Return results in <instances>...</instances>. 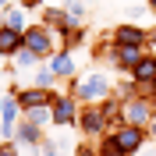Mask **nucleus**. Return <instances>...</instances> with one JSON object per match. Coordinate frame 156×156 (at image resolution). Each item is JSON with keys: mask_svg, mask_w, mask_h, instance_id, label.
Returning a JSON list of instances; mask_svg holds the SVG:
<instances>
[{"mask_svg": "<svg viewBox=\"0 0 156 156\" xmlns=\"http://www.w3.org/2000/svg\"><path fill=\"white\" fill-rule=\"evenodd\" d=\"M25 121L36 128H53V107H32L25 110Z\"/></svg>", "mask_w": 156, "mask_h": 156, "instance_id": "19", "label": "nucleus"}, {"mask_svg": "<svg viewBox=\"0 0 156 156\" xmlns=\"http://www.w3.org/2000/svg\"><path fill=\"white\" fill-rule=\"evenodd\" d=\"M146 156H156V149H149V153H146Z\"/></svg>", "mask_w": 156, "mask_h": 156, "instance_id": "34", "label": "nucleus"}, {"mask_svg": "<svg viewBox=\"0 0 156 156\" xmlns=\"http://www.w3.org/2000/svg\"><path fill=\"white\" fill-rule=\"evenodd\" d=\"M57 39H60V36H57V32H50L43 21H32L29 32H25V46H29L39 60H50V57L60 50V46H57Z\"/></svg>", "mask_w": 156, "mask_h": 156, "instance_id": "2", "label": "nucleus"}, {"mask_svg": "<svg viewBox=\"0 0 156 156\" xmlns=\"http://www.w3.org/2000/svg\"><path fill=\"white\" fill-rule=\"evenodd\" d=\"M146 7H149V11H153V14H156V0H146Z\"/></svg>", "mask_w": 156, "mask_h": 156, "instance_id": "32", "label": "nucleus"}, {"mask_svg": "<svg viewBox=\"0 0 156 156\" xmlns=\"http://www.w3.org/2000/svg\"><path fill=\"white\" fill-rule=\"evenodd\" d=\"M11 4H18V0H0V14H4V11L11 7Z\"/></svg>", "mask_w": 156, "mask_h": 156, "instance_id": "30", "label": "nucleus"}, {"mask_svg": "<svg viewBox=\"0 0 156 156\" xmlns=\"http://www.w3.org/2000/svg\"><path fill=\"white\" fill-rule=\"evenodd\" d=\"M43 131H46V128H36V124H29V121L21 117L18 131H14V146H18V149H32V153H36V149L43 146V138H46Z\"/></svg>", "mask_w": 156, "mask_h": 156, "instance_id": "10", "label": "nucleus"}, {"mask_svg": "<svg viewBox=\"0 0 156 156\" xmlns=\"http://www.w3.org/2000/svg\"><path fill=\"white\" fill-rule=\"evenodd\" d=\"M18 4H21V7H25V11H43V7H46L43 0H18Z\"/></svg>", "mask_w": 156, "mask_h": 156, "instance_id": "27", "label": "nucleus"}, {"mask_svg": "<svg viewBox=\"0 0 156 156\" xmlns=\"http://www.w3.org/2000/svg\"><path fill=\"white\" fill-rule=\"evenodd\" d=\"M21 50H25V36H21V32H14V29H4V25H0V57H4V60H14Z\"/></svg>", "mask_w": 156, "mask_h": 156, "instance_id": "13", "label": "nucleus"}, {"mask_svg": "<svg viewBox=\"0 0 156 156\" xmlns=\"http://www.w3.org/2000/svg\"><path fill=\"white\" fill-rule=\"evenodd\" d=\"M92 53H96V60H107L110 68H114V64H117V43H114V36H103Z\"/></svg>", "mask_w": 156, "mask_h": 156, "instance_id": "18", "label": "nucleus"}, {"mask_svg": "<svg viewBox=\"0 0 156 156\" xmlns=\"http://www.w3.org/2000/svg\"><path fill=\"white\" fill-rule=\"evenodd\" d=\"M78 131L85 138H103L110 131V124H107V117H103V110H99V103H82V114H78Z\"/></svg>", "mask_w": 156, "mask_h": 156, "instance_id": "4", "label": "nucleus"}, {"mask_svg": "<svg viewBox=\"0 0 156 156\" xmlns=\"http://www.w3.org/2000/svg\"><path fill=\"white\" fill-rule=\"evenodd\" d=\"M85 36H89V29H68V32H60V46L78 50V46H85Z\"/></svg>", "mask_w": 156, "mask_h": 156, "instance_id": "21", "label": "nucleus"}, {"mask_svg": "<svg viewBox=\"0 0 156 156\" xmlns=\"http://www.w3.org/2000/svg\"><path fill=\"white\" fill-rule=\"evenodd\" d=\"M128 78H135L138 85H142V92H149V85L156 82V53H153V50H149L146 57H142V60L135 64V71H131Z\"/></svg>", "mask_w": 156, "mask_h": 156, "instance_id": "11", "label": "nucleus"}, {"mask_svg": "<svg viewBox=\"0 0 156 156\" xmlns=\"http://www.w3.org/2000/svg\"><path fill=\"white\" fill-rule=\"evenodd\" d=\"M0 25H4V29H14V32H21V36H25V32H29V25H32V18H29V11L21 7V4H11L4 14H0Z\"/></svg>", "mask_w": 156, "mask_h": 156, "instance_id": "12", "label": "nucleus"}, {"mask_svg": "<svg viewBox=\"0 0 156 156\" xmlns=\"http://www.w3.org/2000/svg\"><path fill=\"white\" fill-rule=\"evenodd\" d=\"M114 96H117V99H135V96H142V85H138L135 78L117 82V85H114Z\"/></svg>", "mask_w": 156, "mask_h": 156, "instance_id": "22", "label": "nucleus"}, {"mask_svg": "<svg viewBox=\"0 0 156 156\" xmlns=\"http://www.w3.org/2000/svg\"><path fill=\"white\" fill-rule=\"evenodd\" d=\"M60 4H64V7H68V4H71V0H60Z\"/></svg>", "mask_w": 156, "mask_h": 156, "instance_id": "35", "label": "nucleus"}, {"mask_svg": "<svg viewBox=\"0 0 156 156\" xmlns=\"http://www.w3.org/2000/svg\"><path fill=\"white\" fill-rule=\"evenodd\" d=\"M78 114H82V103H78L71 92H60L53 99V128H75Z\"/></svg>", "mask_w": 156, "mask_h": 156, "instance_id": "7", "label": "nucleus"}, {"mask_svg": "<svg viewBox=\"0 0 156 156\" xmlns=\"http://www.w3.org/2000/svg\"><path fill=\"white\" fill-rule=\"evenodd\" d=\"M71 156H99V149L92 146V142H78V146L71 149Z\"/></svg>", "mask_w": 156, "mask_h": 156, "instance_id": "25", "label": "nucleus"}, {"mask_svg": "<svg viewBox=\"0 0 156 156\" xmlns=\"http://www.w3.org/2000/svg\"><path fill=\"white\" fill-rule=\"evenodd\" d=\"M149 50L156 53V25H149Z\"/></svg>", "mask_w": 156, "mask_h": 156, "instance_id": "28", "label": "nucleus"}, {"mask_svg": "<svg viewBox=\"0 0 156 156\" xmlns=\"http://www.w3.org/2000/svg\"><path fill=\"white\" fill-rule=\"evenodd\" d=\"M96 149H99V156H121V153H117V138H114V131H107L103 138H96Z\"/></svg>", "mask_w": 156, "mask_h": 156, "instance_id": "24", "label": "nucleus"}, {"mask_svg": "<svg viewBox=\"0 0 156 156\" xmlns=\"http://www.w3.org/2000/svg\"><path fill=\"white\" fill-rule=\"evenodd\" d=\"M50 68H53V75L60 78V82H71V78H78V57H75V50H64L60 46L53 57L46 60Z\"/></svg>", "mask_w": 156, "mask_h": 156, "instance_id": "9", "label": "nucleus"}, {"mask_svg": "<svg viewBox=\"0 0 156 156\" xmlns=\"http://www.w3.org/2000/svg\"><path fill=\"white\" fill-rule=\"evenodd\" d=\"M68 92L78 103H103V99L114 96V82H110L103 71H89V75H78L68 82Z\"/></svg>", "mask_w": 156, "mask_h": 156, "instance_id": "1", "label": "nucleus"}, {"mask_svg": "<svg viewBox=\"0 0 156 156\" xmlns=\"http://www.w3.org/2000/svg\"><path fill=\"white\" fill-rule=\"evenodd\" d=\"M146 53H149V50H142V46H117V64H114V71L131 75V71H135V64L146 57Z\"/></svg>", "mask_w": 156, "mask_h": 156, "instance_id": "15", "label": "nucleus"}, {"mask_svg": "<svg viewBox=\"0 0 156 156\" xmlns=\"http://www.w3.org/2000/svg\"><path fill=\"white\" fill-rule=\"evenodd\" d=\"M99 110H103V117H107L110 131H114L117 124H124V99L110 96V99H103V103H99Z\"/></svg>", "mask_w": 156, "mask_h": 156, "instance_id": "16", "label": "nucleus"}, {"mask_svg": "<svg viewBox=\"0 0 156 156\" xmlns=\"http://www.w3.org/2000/svg\"><path fill=\"white\" fill-rule=\"evenodd\" d=\"M7 92H14V96H18L21 110H32V107H53V99L60 96L57 89H36V85H25V89L11 85Z\"/></svg>", "mask_w": 156, "mask_h": 156, "instance_id": "8", "label": "nucleus"}, {"mask_svg": "<svg viewBox=\"0 0 156 156\" xmlns=\"http://www.w3.org/2000/svg\"><path fill=\"white\" fill-rule=\"evenodd\" d=\"M85 18H89V4L85 0H71L68 7H64V32L68 29H89Z\"/></svg>", "mask_w": 156, "mask_h": 156, "instance_id": "14", "label": "nucleus"}, {"mask_svg": "<svg viewBox=\"0 0 156 156\" xmlns=\"http://www.w3.org/2000/svg\"><path fill=\"white\" fill-rule=\"evenodd\" d=\"M146 96H149V99H153V103H156V82H153V85H149V92H146Z\"/></svg>", "mask_w": 156, "mask_h": 156, "instance_id": "31", "label": "nucleus"}, {"mask_svg": "<svg viewBox=\"0 0 156 156\" xmlns=\"http://www.w3.org/2000/svg\"><path fill=\"white\" fill-rule=\"evenodd\" d=\"M85 4H96V0H85Z\"/></svg>", "mask_w": 156, "mask_h": 156, "instance_id": "37", "label": "nucleus"}, {"mask_svg": "<svg viewBox=\"0 0 156 156\" xmlns=\"http://www.w3.org/2000/svg\"><path fill=\"white\" fill-rule=\"evenodd\" d=\"M39 64H46V60H39V57H36V53H32V50H29V46L21 50L18 57H14V68H18V71H36V68H39Z\"/></svg>", "mask_w": 156, "mask_h": 156, "instance_id": "23", "label": "nucleus"}, {"mask_svg": "<svg viewBox=\"0 0 156 156\" xmlns=\"http://www.w3.org/2000/svg\"><path fill=\"white\" fill-rule=\"evenodd\" d=\"M124 4H142V0H124Z\"/></svg>", "mask_w": 156, "mask_h": 156, "instance_id": "33", "label": "nucleus"}, {"mask_svg": "<svg viewBox=\"0 0 156 156\" xmlns=\"http://www.w3.org/2000/svg\"><path fill=\"white\" fill-rule=\"evenodd\" d=\"M0 156H21V149L14 142H0Z\"/></svg>", "mask_w": 156, "mask_h": 156, "instance_id": "26", "label": "nucleus"}, {"mask_svg": "<svg viewBox=\"0 0 156 156\" xmlns=\"http://www.w3.org/2000/svg\"><path fill=\"white\" fill-rule=\"evenodd\" d=\"M114 138H117V153L121 156H135L146 149V138H149V128H138V124H117L114 128Z\"/></svg>", "mask_w": 156, "mask_h": 156, "instance_id": "3", "label": "nucleus"}, {"mask_svg": "<svg viewBox=\"0 0 156 156\" xmlns=\"http://www.w3.org/2000/svg\"><path fill=\"white\" fill-rule=\"evenodd\" d=\"M39 21H43V25H46L50 32H64V4H57V7H43L39 11Z\"/></svg>", "mask_w": 156, "mask_h": 156, "instance_id": "17", "label": "nucleus"}, {"mask_svg": "<svg viewBox=\"0 0 156 156\" xmlns=\"http://www.w3.org/2000/svg\"><path fill=\"white\" fill-rule=\"evenodd\" d=\"M57 82H60V78L53 75V68H50V64H39V68L32 71V85H36V89H53Z\"/></svg>", "mask_w": 156, "mask_h": 156, "instance_id": "20", "label": "nucleus"}, {"mask_svg": "<svg viewBox=\"0 0 156 156\" xmlns=\"http://www.w3.org/2000/svg\"><path fill=\"white\" fill-rule=\"evenodd\" d=\"M156 117V103L142 92L135 99H124V124H138V128H149V121Z\"/></svg>", "mask_w": 156, "mask_h": 156, "instance_id": "6", "label": "nucleus"}, {"mask_svg": "<svg viewBox=\"0 0 156 156\" xmlns=\"http://www.w3.org/2000/svg\"><path fill=\"white\" fill-rule=\"evenodd\" d=\"M117 46H142L149 50V29L146 25H135V21H117L114 29H110Z\"/></svg>", "mask_w": 156, "mask_h": 156, "instance_id": "5", "label": "nucleus"}, {"mask_svg": "<svg viewBox=\"0 0 156 156\" xmlns=\"http://www.w3.org/2000/svg\"><path fill=\"white\" fill-rule=\"evenodd\" d=\"M0 89H4V78H0Z\"/></svg>", "mask_w": 156, "mask_h": 156, "instance_id": "36", "label": "nucleus"}, {"mask_svg": "<svg viewBox=\"0 0 156 156\" xmlns=\"http://www.w3.org/2000/svg\"><path fill=\"white\" fill-rule=\"evenodd\" d=\"M149 138H153V142H156V117H153V121H149Z\"/></svg>", "mask_w": 156, "mask_h": 156, "instance_id": "29", "label": "nucleus"}]
</instances>
